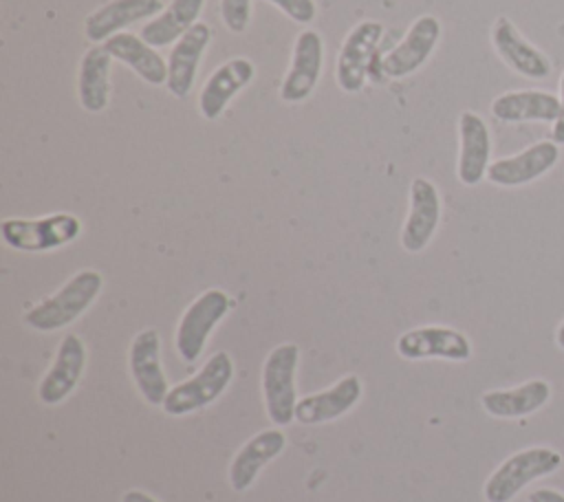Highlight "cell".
<instances>
[{"mask_svg": "<svg viewBox=\"0 0 564 502\" xmlns=\"http://www.w3.org/2000/svg\"><path fill=\"white\" fill-rule=\"evenodd\" d=\"M104 277L95 269L77 271L57 293L26 310L24 324L40 332H51L75 321L99 295Z\"/></svg>", "mask_w": 564, "mask_h": 502, "instance_id": "cell-1", "label": "cell"}, {"mask_svg": "<svg viewBox=\"0 0 564 502\" xmlns=\"http://www.w3.org/2000/svg\"><path fill=\"white\" fill-rule=\"evenodd\" d=\"M82 233V222L73 214H51L44 218H4L0 222V236L7 247L42 253L59 249L73 242Z\"/></svg>", "mask_w": 564, "mask_h": 502, "instance_id": "cell-2", "label": "cell"}, {"mask_svg": "<svg viewBox=\"0 0 564 502\" xmlns=\"http://www.w3.org/2000/svg\"><path fill=\"white\" fill-rule=\"evenodd\" d=\"M231 376L234 361L227 352L218 350L205 361V365L192 379L174 385L167 392L161 407L170 416H185L196 410H203L227 390Z\"/></svg>", "mask_w": 564, "mask_h": 502, "instance_id": "cell-3", "label": "cell"}, {"mask_svg": "<svg viewBox=\"0 0 564 502\" xmlns=\"http://www.w3.org/2000/svg\"><path fill=\"white\" fill-rule=\"evenodd\" d=\"M562 456L551 447H531L509 456L485 482L487 502H511L531 480L560 469Z\"/></svg>", "mask_w": 564, "mask_h": 502, "instance_id": "cell-4", "label": "cell"}, {"mask_svg": "<svg viewBox=\"0 0 564 502\" xmlns=\"http://www.w3.org/2000/svg\"><path fill=\"white\" fill-rule=\"evenodd\" d=\"M300 361L297 343L275 346L262 365V394L269 418L284 427L295 421V370Z\"/></svg>", "mask_w": 564, "mask_h": 502, "instance_id": "cell-5", "label": "cell"}, {"mask_svg": "<svg viewBox=\"0 0 564 502\" xmlns=\"http://www.w3.org/2000/svg\"><path fill=\"white\" fill-rule=\"evenodd\" d=\"M229 308H231V299L220 288H209V291L200 293L187 306V310L183 313V317L178 321L176 337H174L176 352L181 354L183 361L192 363L200 357L209 332L227 315Z\"/></svg>", "mask_w": 564, "mask_h": 502, "instance_id": "cell-6", "label": "cell"}, {"mask_svg": "<svg viewBox=\"0 0 564 502\" xmlns=\"http://www.w3.org/2000/svg\"><path fill=\"white\" fill-rule=\"evenodd\" d=\"M383 35V24L377 20H364L346 35L339 57L335 77L344 92H359L368 77V62L379 46Z\"/></svg>", "mask_w": 564, "mask_h": 502, "instance_id": "cell-7", "label": "cell"}, {"mask_svg": "<svg viewBox=\"0 0 564 502\" xmlns=\"http://www.w3.org/2000/svg\"><path fill=\"white\" fill-rule=\"evenodd\" d=\"M128 365L139 394L150 405H163L170 390L161 368V339L154 328H145L134 335L128 352Z\"/></svg>", "mask_w": 564, "mask_h": 502, "instance_id": "cell-8", "label": "cell"}, {"mask_svg": "<svg viewBox=\"0 0 564 502\" xmlns=\"http://www.w3.org/2000/svg\"><path fill=\"white\" fill-rule=\"evenodd\" d=\"M397 352L403 359H449V361H467L471 357L469 339L447 326H421L403 332L397 339Z\"/></svg>", "mask_w": 564, "mask_h": 502, "instance_id": "cell-9", "label": "cell"}, {"mask_svg": "<svg viewBox=\"0 0 564 502\" xmlns=\"http://www.w3.org/2000/svg\"><path fill=\"white\" fill-rule=\"evenodd\" d=\"M322 59H324L322 35L313 29L302 31L293 44L291 66L280 88L282 101L300 103L311 97L322 73Z\"/></svg>", "mask_w": 564, "mask_h": 502, "instance_id": "cell-10", "label": "cell"}, {"mask_svg": "<svg viewBox=\"0 0 564 502\" xmlns=\"http://www.w3.org/2000/svg\"><path fill=\"white\" fill-rule=\"evenodd\" d=\"M441 37V22L434 15H421L412 22L405 37L381 59V73L399 79L425 64Z\"/></svg>", "mask_w": 564, "mask_h": 502, "instance_id": "cell-11", "label": "cell"}, {"mask_svg": "<svg viewBox=\"0 0 564 502\" xmlns=\"http://www.w3.org/2000/svg\"><path fill=\"white\" fill-rule=\"evenodd\" d=\"M441 220V196L432 181L416 176L410 185V214L401 231V247L419 253L432 240Z\"/></svg>", "mask_w": 564, "mask_h": 502, "instance_id": "cell-12", "label": "cell"}, {"mask_svg": "<svg viewBox=\"0 0 564 502\" xmlns=\"http://www.w3.org/2000/svg\"><path fill=\"white\" fill-rule=\"evenodd\" d=\"M86 365V346L84 341L68 332L62 337L57 354L48 372L42 376L37 385V396L46 405L62 403L79 383Z\"/></svg>", "mask_w": 564, "mask_h": 502, "instance_id": "cell-13", "label": "cell"}, {"mask_svg": "<svg viewBox=\"0 0 564 502\" xmlns=\"http://www.w3.org/2000/svg\"><path fill=\"white\" fill-rule=\"evenodd\" d=\"M557 156H560V150L555 141H540L529 145L520 154L489 163L487 178L494 185L518 187L546 174L557 163Z\"/></svg>", "mask_w": 564, "mask_h": 502, "instance_id": "cell-14", "label": "cell"}, {"mask_svg": "<svg viewBox=\"0 0 564 502\" xmlns=\"http://www.w3.org/2000/svg\"><path fill=\"white\" fill-rule=\"evenodd\" d=\"M253 75H256V66L247 57H234L220 64L200 88V95H198L200 114L207 121L218 119L225 106L253 79Z\"/></svg>", "mask_w": 564, "mask_h": 502, "instance_id": "cell-15", "label": "cell"}, {"mask_svg": "<svg viewBox=\"0 0 564 502\" xmlns=\"http://www.w3.org/2000/svg\"><path fill=\"white\" fill-rule=\"evenodd\" d=\"M491 42H494L498 55L516 73H520V75H524L529 79H544V77L551 75L549 57L542 51H538L531 42H527L509 18L500 15L494 22Z\"/></svg>", "mask_w": 564, "mask_h": 502, "instance_id": "cell-16", "label": "cell"}, {"mask_svg": "<svg viewBox=\"0 0 564 502\" xmlns=\"http://www.w3.org/2000/svg\"><path fill=\"white\" fill-rule=\"evenodd\" d=\"M212 42V29L205 22H196L181 40L174 42L167 57V90L183 99L189 95L196 77L203 51Z\"/></svg>", "mask_w": 564, "mask_h": 502, "instance_id": "cell-17", "label": "cell"}, {"mask_svg": "<svg viewBox=\"0 0 564 502\" xmlns=\"http://www.w3.org/2000/svg\"><path fill=\"white\" fill-rule=\"evenodd\" d=\"M361 381L355 374L339 379L333 388L322 390L317 394H308L295 405V421L302 425L328 423L346 414L361 399Z\"/></svg>", "mask_w": 564, "mask_h": 502, "instance_id": "cell-18", "label": "cell"}, {"mask_svg": "<svg viewBox=\"0 0 564 502\" xmlns=\"http://www.w3.org/2000/svg\"><path fill=\"white\" fill-rule=\"evenodd\" d=\"M458 137H460V154H458V181L463 185H478L482 176H487L491 139L489 128L476 112H460L458 117Z\"/></svg>", "mask_w": 564, "mask_h": 502, "instance_id": "cell-19", "label": "cell"}, {"mask_svg": "<svg viewBox=\"0 0 564 502\" xmlns=\"http://www.w3.org/2000/svg\"><path fill=\"white\" fill-rule=\"evenodd\" d=\"M286 436L280 429H264L249 438L231 458L229 465V487L238 493L247 491L258 478L260 469L282 454Z\"/></svg>", "mask_w": 564, "mask_h": 502, "instance_id": "cell-20", "label": "cell"}, {"mask_svg": "<svg viewBox=\"0 0 564 502\" xmlns=\"http://www.w3.org/2000/svg\"><path fill=\"white\" fill-rule=\"evenodd\" d=\"M161 11H163L161 0H110L86 18L84 33L90 42L99 44L117 35L121 29L130 26L132 22H139L150 15H159Z\"/></svg>", "mask_w": 564, "mask_h": 502, "instance_id": "cell-21", "label": "cell"}, {"mask_svg": "<svg viewBox=\"0 0 564 502\" xmlns=\"http://www.w3.org/2000/svg\"><path fill=\"white\" fill-rule=\"evenodd\" d=\"M104 48L119 62L128 64L150 86L167 84V62L134 33H117L104 42Z\"/></svg>", "mask_w": 564, "mask_h": 502, "instance_id": "cell-22", "label": "cell"}, {"mask_svg": "<svg viewBox=\"0 0 564 502\" xmlns=\"http://www.w3.org/2000/svg\"><path fill=\"white\" fill-rule=\"evenodd\" d=\"M491 114L498 121H557L560 99L544 90H511L502 92L491 103Z\"/></svg>", "mask_w": 564, "mask_h": 502, "instance_id": "cell-23", "label": "cell"}, {"mask_svg": "<svg viewBox=\"0 0 564 502\" xmlns=\"http://www.w3.org/2000/svg\"><path fill=\"white\" fill-rule=\"evenodd\" d=\"M551 396V385L544 379H531L511 390L485 392L480 403L496 418H520L540 410Z\"/></svg>", "mask_w": 564, "mask_h": 502, "instance_id": "cell-24", "label": "cell"}, {"mask_svg": "<svg viewBox=\"0 0 564 502\" xmlns=\"http://www.w3.org/2000/svg\"><path fill=\"white\" fill-rule=\"evenodd\" d=\"M110 59L104 46H93L84 53L77 75L79 103L88 112H101L110 99Z\"/></svg>", "mask_w": 564, "mask_h": 502, "instance_id": "cell-25", "label": "cell"}, {"mask_svg": "<svg viewBox=\"0 0 564 502\" xmlns=\"http://www.w3.org/2000/svg\"><path fill=\"white\" fill-rule=\"evenodd\" d=\"M205 0H172L156 18L143 24L141 40L154 48H163L183 37L203 11Z\"/></svg>", "mask_w": 564, "mask_h": 502, "instance_id": "cell-26", "label": "cell"}, {"mask_svg": "<svg viewBox=\"0 0 564 502\" xmlns=\"http://www.w3.org/2000/svg\"><path fill=\"white\" fill-rule=\"evenodd\" d=\"M220 15L231 33H242L249 24L251 0H220Z\"/></svg>", "mask_w": 564, "mask_h": 502, "instance_id": "cell-27", "label": "cell"}, {"mask_svg": "<svg viewBox=\"0 0 564 502\" xmlns=\"http://www.w3.org/2000/svg\"><path fill=\"white\" fill-rule=\"evenodd\" d=\"M267 2L275 4L293 22H300V24H308L317 15V7L313 0H267Z\"/></svg>", "mask_w": 564, "mask_h": 502, "instance_id": "cell-28", "label": "cell"}, {"mask_svg": "<svg viewBox=\"0 0 564 502\" xmlns=\"http://www.w3.org/2000/svg\"><path fill=\"white\" fill-rule=\"evenodd\" d=\"M551 134H553V141H555L557 145H564V73H562V77H560V117H557V121L553 123Z\"/></svg>", "mask_w": 564, "mask_h": 502, "instance_id": "cell-29", "label": "cell"}, {"mask_svg": "<svg viewBox=\"0 0 564 502\" xmlns=\"http://www.w3.org/2000/svg\"><path fill=\"white\" fill-rule=\"evenodd\" d=\"M529 502H564V493L553 489H535L529 493Z\"/></svg>", "mask_w": 564, "mask_h": 502, "instance_id": "cell-30", "label": "cell"}, {"mask_svg": "<svg viewBox=\"0 0 564 502\" xmlns=\"http://www.w3.org/2000/svg\"><path fill=\"white\" fill-rule=\"evenodd\" d=\"M121 502H159V500L152 498L150 493L141 491V489H130L121 495Z\"/></svg>", "mask_w": 564, "mask_h": 502, "instance_id": "cell-31", "label": "cell"}, {"mask_svg": "<svg viewBox=\"0 0 564 502\" xmlns=\"http://www.w3.org/2000/svg\"><path fill=\"white\" fill-rule=\"evenodd\" d=\"M555 339H557V346H560V348H564V321H562V326L557 328V335H555Z\"/></svg>", "mask_w": 564, "mask_h": 502, "instance_id": "cell-32", "label": "cell"}]
</instances>
